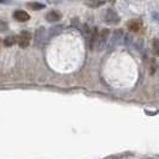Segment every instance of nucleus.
I'll list each match as a JSON object with an SVG mask.
<instances>
[{"instance_id": "nucleus-1", "label": "nucleus", "mask_w": 159, "mask_h": 159, "mask_svg": "<svg viewBox=\"0 0 159 159\" xmlns=\"http://www.w3.org/2000/svg\"><path fill=\"white\" fill-rule=\"evenodd\" d=\"M30 41H31V34L28 31H22L17 39V42L20 48H26L30 44Z\"/></svg>"}, {"instance_id": "nucleus-2", "label": "nucleus", "mask_w": 159, "mask_h": 159, "mask_svg": "<svg viewBox=\"0 0 159 159\" xmlns=\"http://www.w3.org/2000/svg\"><path fill=\"white\" fill-rule=\"evenodd\" d=\"M13 17H15V19L18 20V22H26V20L30 19L29 13L25 12V11H23V10H18V11H16V12L13 13Z\"/></svg>"}, {"instance_id": "nucleus-3", "label": "nucleus", "mask_w": 159, "mask_h": 159, "mask_svg": "<svg viewBox=\"0 0 159 159\" xmlns=\"http://www.w3.org/2000/svg\"><path fill=\"white\" fill-rule=\"evenodd\" d=\"M46 19L50 23H55V22H59L61 19V13L57 12V11H50L49 13H47L46 16Z\"/></svg>"}, {"instance_id": "nucleus-4", "label": "nucleus", "mask_w": 159, "mask_h": 159, "mask_svg": "<svg viewBox=\"0 0 159 159\" xmlns=\"http://www.w3.org/2000/svg\"><path fill=\"white\" fill-rule=\"evenodd\" d=\"M140 28H141V20H139V19H133V20H130L128 23V29L130 31H134V32L139 31Z\"/></svg>"}, {"instance_id": "nucleus-5", "label": "nucleus", "mask_w": 159, "mask_h": 159, "mask_svg": "<svg viewBox=\"0 0 159 159\" xmlns=\"http://www.w3.org/2000/svg\"><path fill=\"white\" fill-rule=\"evenodd\" d=\"M85 4L88 5L89 7H99L104 4V0H88L85 1Z\"/></svg>"}, {"instance_id": "nucleus-6", "label": "nucleus", "mask_w": 159, "mask_h": 159, "mask_svg": "<svg viewBox=\"0 0 159 159\" xmlns=\"http://www.w3.org/2000/svg\"><path fill=\"white\" fill-rule=\"evenodd\" d=\"M16 41H17L16 36H7V37L4 40V44H5L6 47H11V46H13V44L16 43Z\"/></svg>"}, {"instance_id": "nucleus-7", "label": "nucleus", "mask_w": 159, "mask_h": 159, "mask_svg": "<svg viewBox=\"0 0 159 159\" xmlns=\"http://www.w3.org/2000/svg\"><path fill=\"white\" fill-rule=\"evenodd\" d=\"M28 6L31 10H42V8H44V5H42L40 2H29Z\"/></svg>"}, {"instance_id": "nucleus-8", "label": "nucleus", "mask_w": 159, "mask_h": 159, "mask_svg": "<svg viewBox=\"0 0 159 159\" xmlns=\"http://www.w3.org/2000/svg\"><path fill=\"white\" fill-rule=\"evenodd\" d=\"M153 53L156 55H159V40L157 39L153 40Z\"/></svg>"}, {"instance_id": "nucleus-9", "label": "nucleus", "mask_w": 159, "mask_h": 159, "mask_svg": "<svg viewBox=\"0 0 159 159\" xmlns=\"http://www.w3.org/2000/svg\"><path fill=\"white\" fill-rule=\"evenodd\" d=\"M92 36H91V41H90V44H91V48L95 46V43H96V40H97V37H98V35H97V30H93V32L91 34Z\"/></svg>"}]
</instances>
